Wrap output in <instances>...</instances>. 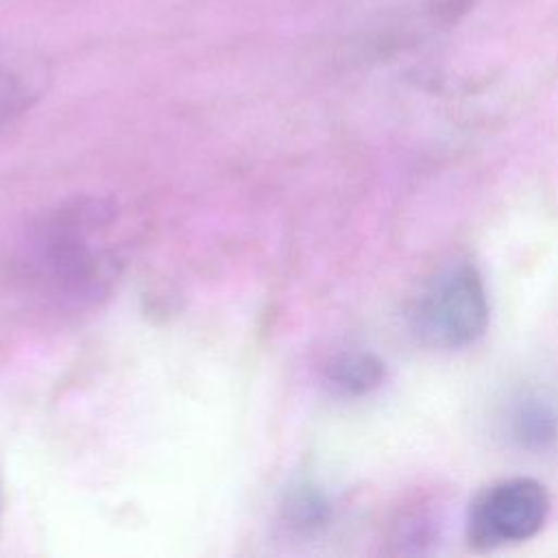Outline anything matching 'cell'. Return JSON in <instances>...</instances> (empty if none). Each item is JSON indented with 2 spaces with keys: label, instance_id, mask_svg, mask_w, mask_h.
<instances>
[{
  "label": "cell",
  "instance_id": "1",
  "mask_svg": "<svg viewBox=\"0 0 558 558\" xmlns=\"http://www.w3.org/2000/svg\"><path fill=\"white\" fill-rule=\"evenodd\" d=\"M113 209L98 198L76 201L52 214L31 242L28 264L59 296L85 301L102 294L116 275V259L102 242Z\"/></svg>",
  "mask_w": 558,
  "mask_h": 558
},
{
  "label": "cell",
  "instance_id": "2",
  "mask_svg": "<svg viewBox=\"0 0 558 558\" xmlns=\"http://www.w3.org/2000/svg\"><path fill=\"white\" fill-rule=\"evenodd\" d=\"M490 318L488 292L480 268L471 259L438 266L408 305V327L414 338L440 351L477 342Z\"/></svg>",
  "mask_w": 558,
  "mask_h": 558
},
{
  "label": "cell",
  "instance_id": "3",
  "mask_svg": "<svg viewBox=\"0 0 558 558\" xmlns=\"http://www.w3.org/2000/svg\"><path fill=\"white\" fill-rule=\"evenodd\" d=\"M549 510V493L538 480H497L484 486L466 508V543L475 551H493L530 541L543 530Z\"/></svg>",
  "mask_w": 558,
  "mask_h": 558
},
{
  "label": "cell",
  "instance_id": "4",
  "mask_svg": "<svg viewBox=\"0 0 558 558\" xmlns=\"http://www.w3.org/2000/svg\"><path fill=\"white\" fill-rule=\"evenodd\" d=\"M46 61L20 46L0 44V129L28 111L46 92Z\"/></svg>",
  "mask_w": 558,
  "mask_h": 558
},
{
  "label": "cell",
  "instance_id": "5",
  "mask_svg": "<svg viewBox=\"0 0 558 558\" xmlns=\"http://www.w3.org/2000/svg\"><path fill=\"white\" fill-rule=\"evenodd\" d=\"M384 362L368 351H342L323 366L325 384L342 397H364L384 384Z\"/></svg>",
  "mask_w": 558,
  "mask_h": 558
},
{
  "label": "cell",
  "instance_id": "6",
  "mask_svg": "<svg viewBox=\"0 0 558 558\" xmlns=\"http://www.w3.org/2000/svg\"><path fill=\"white\" fill-rule=\"evenodd\" d=\"M512 440L530 451H543L558 438V414L541 397L525 395L517 399L508 416Z\"/></svg>",
  "mask_w": 558,
  "mask_h": 558
},
{
  "label": "cell",
  "instance_id": "7",
  "mask_svg": "<svg viewBox=\"0 0 558 558\" xmlns=\"http://www.w3.org/2000/svg\"><path fill=\"white\" fill-rule=\"evenodd\" d=\"M281 517L296 530H316L329 521L331 504L316 484L299 482L286 490L281 499Z\"/></svg>",
  "mask_w": 558,
  "mask_h": 558
},
{
  "label": "cell",
  "instance_id": "8",
  "mask_svg": "<svg viewBox=\"0 0 558 558\" xmlns=\"http://www.w3.org/2000/svg\"><path fill=\"white\" fill-rule=\"evenodd\" d=\"M2 514H4V475H2V464H0V530H2Z\"/></svg>",
  "mask_w": 558,
  "mask_h": 558
}]
</instances>
